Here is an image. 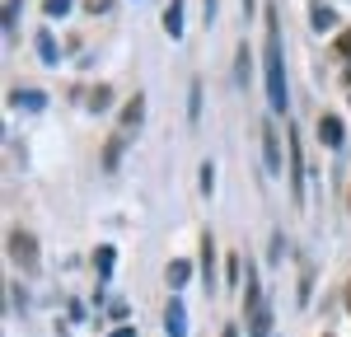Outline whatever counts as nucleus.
Masks as SVG:
<instances>
[{
  "label": "nucleus",
  "mask_w": 351,
  "mask_h": 337,
  "mask_svg": "<svg viewBox=\"0 0 351 337\" xmlns=\"http://www.w3.org/2000/svg\"><path fill=\"white\" fill-rule=\"evenodd\" d=\"M10 103L24 112H43V103H47V94L43 89H10Z\"/></svg>",
  "instance_id": "nucleus-9"
},
{
  "label": "nucleus",
  "mask_w": 351,
  "mask_h": 337,
  "mask_svg": "<svg viewBox=\"0 0 351 337\" xmlns=\"http://www.w3.org/2000/svg\"><path fill=\"white\" fill-rule=\"evenodd\" d=\"M112 262H117V249H112V244H99V249H94V272L108 281L112 277Z\"/></svg>",
  "instance_id": "nucleus-13"
},
{
  "label": "nucleus",
  "mask_w": 351,
  "mask_h": 337,
  "mask_svg": "<svg viewBox=\"0 0 351 337\" xmlns=\"http://www.w3.org/2000/svg\"><path fill=\"white\" fill-rule=\"evenodd\" d=\"M84 10H89V14H108L112 0H84Z\"/></svg>",
  "instance_id": "nucleus-25"
},
{
  "label": "nucleus",
  "mask_w": 351,
  "mask_h": 337,
  "mask_svg": "<svg viewBox=\"0 0 351 337\" xmlns=\"http://www.w3.org/2000/svg\"><path fill=\"white\" fill-rule=\"evenodd\" d=\"M347 103H351V99H347Z\"/></svg>",
  "instance_id": "nucleus-33"
},
{
  "label": "nucleus",
  "mask_w": 351,
  "mask_h": 337,
  "mask_svg": "<svg viewBox=\"0 0 351 337\" xmlns=\"http://www.w3.org/2000/svg\"><path fill=\"white\" fill-rule=\"evenodd\" d=\"M5 244H10V258L19 262V272H24V277H33V272L43 267V258H38V239H33L28 229H10V239H5Z\"/></svg>",
  "instance_id": "nucleus-2"
},
{
  "label": "nucleus",
  "mask_w": 351,
  "mask_h": 337,
  "mask_svg": "<svg viewBox=\"0 0 351 337\" xmlns=\"http://www.w3.org/2000/svg\"><path fill=\"white\" fill-rule=\"evenodd\" d=\"M141 122H145V94H132V103L122 108V136L141 132Z\"/></svg>",
  "instance_id": "nucleus-8"
},
{
  "label": "nucleus",
  "mask_w": 351,
  "mask_h": 337,
  "mask_svg": "<svg viewBox=\"0 0 351 337\" xmlns=\"http://www.w3.org/2000/svg\"><path fill=\"white\" fill-rule=\"evenodd\" d=\"M122 145H127V136H112L108 150H104V168H108V173L117 168V160H122Z\"/></svg>",
  "instance_id": "nucleus-21"
},
{
  "label": "nucleus",
  "mask_w": 351,
  "mask_h": 337,
  "mask_svg": "<svg viewBox=\"0 0 351 337\" xmlns=\"http://www.w3.org/2000/svg\"><path fill=\"white\" fill-rule=\"evenodd\" d=\"M202 281L216 286V239L211 234H202Z\"/></svg>",
  "instance_id": "nucleus-11"
},
{
  "label": "nucleus",
  "mask_w": 351,
  "mask_h": 337,
  "mask_svg": "<svg viewBox=\"0 0 351 337\" xmlns=\"http://www.w3.org/2000/svg\"><path fill=\"white\" fill-rule=\"evenodd\" d=\"M164 333L188 337V314H183V300H178V295H169V305H164Z\"/></svg>",
  "instance_id": "nucleus-5"
},
{
  "label": "nucleus",
  "mask_w": 351,
  "mask_h": 337,
  "mask_svg": "<svg viewBox=\"0 0 351 337\" xmlns=\"http://www.w3.org/2000/svg\"><path fill=\"white\" fill-rule=\"evenodd\" d=\"M281 253H286V234H281V229H271V249H267V258H271V262H281Z\"/></svg>",
  "instance_id": "nucleus-24"
},
{
  "label": "nucleus",
  "mask_w": 351,
  "mask_h": 337,
  "mask_svg": "<svg viewBox=\"0 0 351 337\" xmlns=\"http://www.w3.org/2000/svg\"><path fill=\"white\" fill-rule=\"evenodd\" d=\"M258 136H263V164H267V173H271V178H281V136H276L271 117L258 127Z\"/></svg>",
  "instance_id": "nucleus-4"
},
{
  "label": "nucleus",
  "mask_w": 351,
  "mask_h": 337,
  "mask_svg": "<svg viewBox=\"0 0 351 337\" xmlns=\"http://www.w3.org/2000/svg\"><path fill=\"white\" fill-rule=\"evenodd\" d=\"M286 168H291V173H286V178H291V197H295V206L300 201H304V160H300V132H286Z\"/></svg>",
  "instance_id": "nucleus-3"
},
{
  "label": "nucleus",
  "mask_w": 351,
  "mask_h": 337,
  "mask_svg": "<svg viewBox=\"0 0 351 337\" xmlns=\"http://www.w3.org/2000/svg\"><path fill=\"white\" fill-rule=\"evenodd\" d=\"M225 337H239V328H234V323H225Z\"/></svg>",
  "instance_id": "nucleus-28"
},
{
  "label": "nucleus",
  "mask_w": 351,
  "mask_h": 337,
  "mask_svg": "<svg viewBox=\"0 0 351 337\" xmlns=\"http://www.w3.org/2000/svg\"><path fill=\"white\" fill-rule=\"evenodd\" d=\"M309 295H314V272H309V262H304V267H300V305H309Z\"/></svg>",
  "instance_id": "nucleus-22"
},
{
  "label": "nucleus",
  "mask_w": 351,
  "mask_h": 337,
  "mask_svg": "<svg viewBox=\"0 0 351 337\" xmlns=\"http://www.w3.org/2000/svg\"><path fill=\"white\" fill-rule=\"evenodd\" d=\"M84 103H89V108H94V112H104V108H108V103H112V89H108V84H94V89L84 94Z\"/></svg>",
  "instance_id": "nucleus-17"
},
{
  "label": "nucleus",
  "mask_w": 351,
  "mask_h": 337,
  "mask_svg": "<svg viewBox=\"0 0 351 337\" xmlns=\"http://www.w3.org/2000/svg\"><path fill=\"white\" fill-rule=\"evenodd\" d=\"M347 201H351V192H347Z\"/></svg>",
  "instance_id": "nucleus-32"
},
{
  "label": "nucleus",
  "mask_w": 351,
  "mask_h": 337,
  "mask_svg": "<svg viewBox=\"0 0 351 337\" xmlns=\"http://www.w3.org/2000/svg\"><path fill=\"white\" fill-rule=\"evenodd\" d=\"M342 300H347V309H351V281H347V295H342Z\"/></svg>",
  "instance_id": "nucleus-29"
},
{
  "label": "nucleus",
  "mask_w": 351,
  "mask_h": 337,
  "mask_svg": "<svg viewBox=\"0 0 351 337\" xmlns=\"http://www.w3.org/2000/svg\"><path fill=\"white\" fill-rule=\"evenodd\" d=\"M188 122H192V127L202 122V80L188 84Z\"/></svg>",
  "instance_id": "nucleus-18"
},
{
  "label": "nucleus",
  "mask_w": 351,
  "mask_h": 337,
  "mask_svg": "<svg viewBox=\"0 0 351 337\" xmlns=\"http://www.w3.org/2000/svg\"><path fill=\"white\" fill-rule=\"evenodd\" d=\"M108 337H136V328H127V323H122V328H112Z\"/></svg>",
  "instance_id": "nucleus-27"
},
{
  "label": "nucleus",
  "mask_w": 351,
  "mask_h": 337,
  "mask_svg": "<svg viewBox=\"0 0 351 337\" xmlns=\"http://www.w3.org/2000/svg\"><path fill=\"white\" fill-rule=\"evenodd\" d=\"M19 14H24V0H5V38H14V28H19Z\"/></svg>",
  "instance_id": "nucleus-19"
},
{
  "label": "nucleus",
  "mask_w": 351,
  "mask_h": 337,
  "mask_svg": "<svg viewBox=\"0 0 351 337\" xmlns=\"http://www.w3.org/2000/svg\"><path fill=\"white\" fill-rule=\"evenodd\" d=\"M38 56H43L47 66H56V61H61V47H56V38H52V33H47V28L38 33Z\"/></svg>",
  "instance_id": "nucleus-14"
},
{
  "label": "nucleus",
  "mask_w": 351,
  "mask_h": 337,
  "mask_svg": "<svg viewBox=\"0 0 351 337\" xmlns=\"http://www.w3.org/2000/svg\"><path fill=\"white\" fill-rule=\"evenodd\" d=\"M324 337H332V333H324Z\"/></svg>",
  "instance_id": "nucleus-31"
},
{
  "label": "nucleus",
  "mask_w": 351,
  "mask_h": 337,
  "mask_svg": "<svg viewBox=\"0 0 351 337\" xmlns=\"http://www.w3.org/2000/svg\"><path fill=\"white\" fill-rule=\"evenodd\" d=\"M267 19V42H263V84H267V103L271 112L291 108V89H286V47H281V10L267 5L263 10Z\"/></svg>",
  "instance_id": "nucleus-1"
},
{
  "label": "nucleus",
  "mask_w": 351,
  "mask_h": 337,
  "mask_svg": "<svg viewBox=\"0 0 351 337\" xmlns=\"http://www.w3.org/2000/svg\"><path fill=\"white\" fill-rule=\"evenodd\" d=\"M164 33H169V42L183 38V0H169L164 5Z\"/></svg>",
  "instance_id": "nucleus-10"
},
{
  "label": "nucleus",
  "mask_w": 351,
  "mask_h": 337,
  "mask_svg": "<svg viewBox=\"0 0 351 337\" xmlns=\"http://www.w3.org/2000/svg\"><path fill=\"white\" fill-rule=\"evenodd\" d=\"M248 75H253V52L239 42V52H234V80L239 84H248Z\"/></svg>",
  "instance_id": "nucleus-15"
},
{
  "label": "nucleus",
  "mask_w": 351,
  "mask_h": 337,
  "mask_svg": "<svg viewBox=\"0 0 351 337\" xmlns=\"http://www.w3.org/2000/svg\"><path fill=\"white\" fill-rule=\"evenodd\" d=\"M337 56H347V61H351V33H337Z\"/></svg>",
  "instance_id": "nucleus-26"
},
{
  "label": "nucleus",
  "mask_w": 351,
  "mask_h": 337,
  "mask_svg": "<svg viewBox=\"0 0 351 337\" xmlns=\"http://www.w3.org/2000/svg\"><path fill=\"white\" fill-rule=\"evenodd\" d=\"M188 277H192V262H183V258H173V262H169V272H164L169 290H183V286H188Z\"/></svg>",
  "instance_id": "nucleus-12"
},
{
  "label": "nucleus",
  "mask_w": 351,
  "mask_h": 337,
  "mask_svg": "<svg viewBox=\"0 0 351 337\" xmlns=\"http://www.w3.org/2000/svg\"><path fill=\"white\" fill-rule=\"evenodd\" d=\"M197 188H202V197L216 192V164H202V168H197Z\"/></svg>",
  "instance_id": "nucleus-20"
},
{
  "label": "nucleus",
  "mask_w": 351,
  "mask_h": 337,
  "mask_svg": "<svg viewBox=\"0 0 351 337\" xmlns=\"http://www.w3.org/2000/svg\"><path fill=\"white\" fill-rule=\"evenodd\" d=\"M342 136H347L342 117H337V112H324V117H319V140H324L328 150H337V145H342Z\"/></svg>",
  "instance_id": "nucleus-6"
},
{
  "label": "nucleus",
  "mask_w": 351,
  "mask_h": 337,
  "mask_svg": "<svg viewBox=\"0 0 351 337\" xmlns=\"http://www.w3.org/2000/svg\"><path fill=\"white\" fill-rule=\"evenodd\" d=\"M71 5H75V0H43V14H47V19H66Z\"/></svg>",
  "instance_id": "nucleus-23"
},
{
  "label": "nucleus",
  "mask_w": 351,
  "mask_h": 337,
  "mask_svg": "<svg viewBox=\"0 0 351 337\" xmlns=\"http://www.w3.org/2000/svg\"><path fill=\"white\" fill-rule=\"evenodd\" d=\"M248 5H253V0H243V10H248Z\"/></svg>",
  "instance_id": "nucleus-30"
},
{
  "label": "nucleus",
  "mask_w": 351,
  "mask_h": 337,
  "mask_svg": "<svg viewBox=\"0 0 351 337\" xmlns=\"http://www.w3.org/2000/svg\"><path fill=\"white\" fill-rule=\"evenodd\" d=\"M248 337H271V314H267V309L248 314Z\"/></svg>",
  "instance_id": "nucleus-16"
},
{
  "label": "nucleus",
  "mask_w": 351,
  "mask_h": 337,
  "mask_svg": "<svg viewBox=\"0 0 351 337\" xmlns=\"http://www.w3.org/2000/svg\"><path fill=\"white\" fill-rule=\"evenodd\" d=\"M309 28H314V33H332V28H337V14H332L328 0H309Z\"/></svg>",
  "instance_id": "nucleus-7"
}]
</instances>
